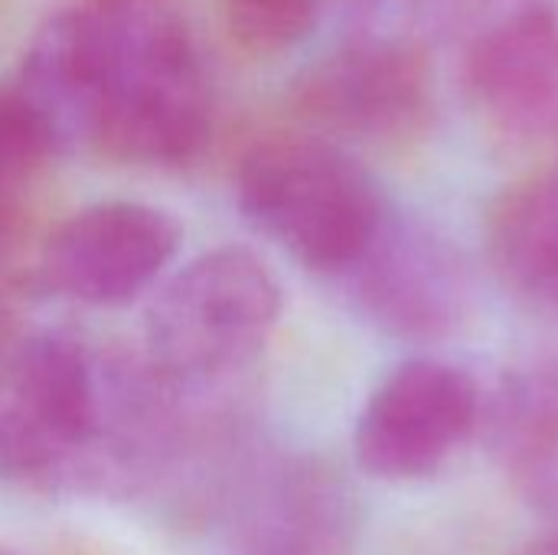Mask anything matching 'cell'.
Returning a JSON list of instances; mask_svg holds the SVG:
<instances>
[{"mask_svg":"<svg viewBox=\"0 0 558 555\" xmlns=\"http://www.w3.org/2000/svg\"><path fill=\"white\" fill-rule=\"evenodd\" d=\"M167 425L144 353L101 350L59 324L0 327V481L137 494Z\"/></svg>","mask_w":558,"mask_h":555,"instance_id":"6da1fadb","label":"cell"},{"mask_svg":"<svg viewBox=\"0 0 558 555\" xmlns=\"http://www.w3.org/2000/svg\"><path fill=\"white\" fill-rule=\"evenodd\" d=\"M98 20L95 150L134 167H183L216 124L199 39L167 0H92Z\"/></svg>","mask_w":558,"mask_h":555,"instance_id":"7a4b0ae2","label":"cell"},{"mask_svg":"<svg viewBox=\"0 0 558 555\" xmlns=\"http://www.w3.org/2000/svg\"><path fill=\"white\" fill-rule=\"evenodd\" d=\"M242 216L307 272L340 281L392 216L373 173L320 134H275L235 170Z\"/></svg>","mask_w":558,"mask_h":555,"instance_id":"3957f363","label":"cell"},{"mask_svg":"<svg viewBox=\"0 0 558 555\" xmlns=\"http://www.w3.org/2000/svg\"><path fill=\"white\" fill-rule=\"evenodd\" d=\"M281 304L278 278L252 249L203 252L150 301L141 353L177 389L203 393L268 347Z\"/></svg>","mask_w":558,"mask_h":555,"instance_id":"277c9868","label":"cell"},{"mask_svg":"<svg viewBox=\"0 0 558 555\" xmlns=\"http://www.w3.org/2000/svg\"><path fill=\"white\" fill-rule=\"evenodd\" d=\"M206 507L229 555H350L360 527L333 464L242 438L216 461Z\"/></svg>","mask_w":558,"mask_h":555,"instance_id":"5b68a950","label":"cell"},{"mask_svg":"<svg viewBox=\"0 0 558 555\" xmlns=\"http://www.w3.org/2000/svg\"><path fill=\"white\" fill-rule=\"evenodd\" d=\"M294 108L337 144H409L432 121V62L405 36L356 33L301 72Z\"/></svg>","mask_w":558,"mask_h":555,"instance_id":"8992f818","label":"cell"},{"mask_svg":"<svg viewBox=\"0 0 558 555\" xmlns=\"http://www.w3.org/2000/svg\"><path fill=\"white\" fill-rule=\"evenodd\" d=\"M481 389L461 366L432 357L399 363L366 399L356 429V464L386 484L438 474L477 432Z\"/></svg>","mask_w":558,"mask_h":555,"instance_id":"52a82bcc","label":"cell"},{"mask_svg":"<svg viewBox=\"0 0 558 555\" xmlns=\"http://www.w3.org/2000/svg\"><path fill=\"white\" fill-rule=\"evenodd\" d=\"M464 98L510 150L558 147V7L526 0L490 20L464 56Z\"/></svg>","mask_w":558,"mask_h":555,"instance_id":"ba28073f","label":"cell"},{"mask_svg":"<svg viewBox=\"0 0 558 555\" xmlns=\"http://www.w3.org/2000/svg\"><path fill=\"white\" fill-rule=\"evenodd\" d=\"M180 252V222L141 200H101L62 219L39 252L49 294L82 307H118L147 291Z\"/></svg>","mask_w":558,"mask_h":555,"instance_id":"9c48e42d","label":"cell"},{"mask_svg":"<svg viewBox=\"0 0 558 555\" xmlns=\"http://www.w3.org/2000/svg\"><path fill=\"white\" fill-rule=\"evenodd\" d=\"M340 285L363 321L399 340L448 337L464 321L471 298L458 252L396 213Z\"/></svg>","mask_w":558,"mask_h":555,"instance_id":"30bf717a","label":"cell"},{"mask_svg":"<svg viewBox=\"0 0 558 555\" xmlns=\"http://www.w3.org/2000/svg\"><path fill=\"white\" fill-rule=\"evenodd\" d=\"M13 88L43 124L56 154L95 150L98 20L92 0L62 7L36 26Z\"/></svg>","mask_w":558,"mask_h":555,"instance_id":"8fae6325","label":"cell"},{"mask_svg":"<svg viewBox=\"0 0 558 555\" xmlns=\"http://www.w3.org/2000/svg\"><path fill=\"white\" fill-rule=\"evenodd\" d=\"M487 255L507 291L558 314V164L513 183L494 203Z\"/></svg>","mask_w":558,"mask_h":555,"instance_id":"7c38bea8","label":"cell"},{"mask_svg":"<svg viewBox=\"0 0 558 555\" xmlns=\"http://www.w3.org/2000/svg\"><path fill=\"white\" fill-rule=\"evenodd\" d=\"M481 422L510 474L539 491L558 487V357L510 370Z\"/></svg>","mask_w":558,"mask_h":555,"instance_id":"4fadbf2b","label":"cell"},{"mask_svg":"<svg viewBox=\"0 0 558 555\" xmlns=\"http://www.w3.org/2000/svg\"><path fill=\"white\" fill-rule=\"evenodd\" d=\"M340 0H222L229 33L255 56H284L307 43Z\"/></svg>","mask_w":558,"mask_h":555,"instance_id":"5bb4252c","label":"cell"},{"mask_svg":"<svg viewBox=\"0 0 558 555\" xmlns=\"http://www.w3.org/2000/svg\"><path fill=\"white\" fill-rule=\"evenodd\" d=\"M52 154L43 124L13 82L0 85V209H20L23 190Z\"/></svg>","mask_w":558,"mask_h":555,"instance_id":"9a60e30c","label":"cell"},{"mask_svg":"<svg viewBox=\"0 0 558 555\" xmlns=\"http://www.w3.org/2000/svg\"><path fill=\"white\" fill-rule=\"evenodd\" d=\"M16 219H20V209H0V265L10 258L13 252V242H16Z\"/></svg>","mask_w":558,"mask_h":555,"instance_id":"2e32d148","label":"cell"},{"mask_svg":"<svg viewBox=\"0 0 558 555\" xmlns=\"http://www.w3.org/2000/svg\"><path fill=\"white\" fill-rule=\"evenodd\" d=\"M526 555H558V536H553V540H543V543H536L533 550Z\"/></svg>","mask_w":558,"mask_h":555,"instance_id":"e0dca14e","label":"cell"},{"mask_svg":"<svg viewBox=\"0 0 558 555\" xmlns=\"http://www.w3.org/2000/svg\"><path fill=\"white\" fill-rule=\"evenodd\" d=\"M0 555H20V553H16V550H3V546H0Z\"/></svg>","mask_w":558,"mask_h":555,"instance_id":"ac0fdd59","label":"cell"}]
</instances>
